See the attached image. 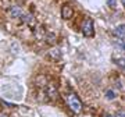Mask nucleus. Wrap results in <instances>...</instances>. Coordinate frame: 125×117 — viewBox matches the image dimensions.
Listing matches in <instances>:
<instances>
[{
    "label": "nucleus",
    "mask_w": 125,
    "mask_h": 117,
    "mask_svg": "<svg viewBox=\"0 0 125 117\" xmlns=\"http://www.w3.org/2000/svg\"><path fill=\"white\" fill-rule=\"evenodd\" d=\"M114 117H125V114H124V112H122V110H120V112L117 113Z\"/></svg>",
    "instance_id": "4468645a"
},
{
    "label": "nucleus",
    "mask_w": 125,
    "mask_h": 117,
    "mask_svg": "<svg viewBox=\"0 0 125 117\" xmlns=\"http://www.w3.org/2000/svg\"><path fill=\"white\" fill-rule=\"evenodd\" d=\"M35 84L38 86H46L47 85V78H46V75H39L35 78Z\"/></svg>",
    "instance_id": "423d86ee"
},
{
    "label": "nucleus",
    "mask_w": 125,
    "mask_h": 117,
    "mask_svg": "<svg viewBox=\"0 0 125 117\" xmlns=\"http://www.w3.org/2000/svg\"><path fill=\"white\" fill-rule=\"evenodd\" d=\"M46 95L49 96V98H52V99H56L58 96V92H57V88L54 85H47L46 86Z\"/></svg>",
    "instance_id": "20e7f679"
},
{
    "label": "nucleus",
    "mask_w": 125,
    "mask_h": 117,
    "mask_svg": "<svg viewBox=\"0 0 125 117\" xmlns=\"http://www.w3.org/2000/svg\"><path fill=\"white\" fill-rule=\"evenodd\" d=\"M82 32L86 38H90V36L94 35V31H93V21L90 18H85V21L82 23Z\"/></svg>",
    "instance_id": "f03ea898"
},
{
    "label": "nucleus",
    "mask_w": 125,
    "mask_h": 117,
    "mask_svg": "<svg viewBox=\"0 0 125 117\" xmlns=\"http://www.w3.org/2000/svg\"><path fill=\"white\" fill-rule=\"evenodd\" d=\"M0 117H9V116H7V114H4V113H1V114H0Z\"/></svg>",
    "instance_id": "2eb2a0df"
},
{
    "label": "nucleus",
    "mask_w": 125,
    "mask_h": 117,
    "mask_svg": "<svg viewBox=\"0 0 125 117\" xmlns=\"http://www.w3.org/2000/svg\"><path fill=\"white\" fill-rule=\"evenodd\" d=\"M72 14H74V10H72L71 6L68 4H64L61 9V17L64 18V20H70V18L72 17Z\"/></svg>",
    "instance_id": "7ed1b4c3"
},
{
    "label": "nucleus",
    "mask_w": 125,
    "mask_h": 117,
    "mask_svg": "<svg viewBox=\"0 0 125 117\" xmlns=\"http://www.w3.org/2000/svg\"><path fill=\"white\" fill-rule=\"evenodd\" d=\"M122 61H124L122 58H117V61H115V63L118 64V66H121V67H124V63H122Z\"/></svg>",
    "instance_id": "ddd939ff"
},
{
    "label": "nucleus",
    "mask_w": 125,
    "mask_h": 117,
    "mask_svg": "<svg viewBox=\"0 0 125 117\" xmlns=\"http://www.w3.org/2000/svg\"><path fill=\"white\" fill-rule=\"evenodd\" d=\"M45 41H46V43H49V45H54V43H56V35H54L53 32L46 34Z\"/></svg>",
    "instance_id": "6e6552de"
},
{
    "label": "nucleus",
    "mask_w": 125,
    "mask_h": 117,
    "mask_svg": "<svg viewBox=\"0 0 125 117\" xmlns=\"http://www.w3.org/2000/svg\"><path fill=\"white\" fill-rule=\"evenodd\" d=\"M10 15H11L13 18L20 17V15H21V9L17 7V6H15V7H11V10H10Z\"/></svg>",
    "instance_id": "1a4fd4ad"
},
{
    "label": "nucleus",
    "mask_w": 125,
    "mask_h": 117,
    "mask_svg": "<svg viewBox=\"0 0 125 117\" xmlns=\"http://www.w3.org/2000/svg\"><path fill=\"white\" fill-rule=\"evenodd\" d=\"M113 35L118 38V41H122L124 39V35H125V27L124 25H118V27L113 31Z\"/></svg>",
    "instance_id": "39448f33"
},
{
    "label": "nucleus",
    "mask_w": 125,
    "mask_h": 117,
    "mask_svg": "<svg viewBox=\"0 0 125 117\" xmlns=\"http://www.w3.org/2000/svg\"><path fill=\"white\" fill-rule=\"evenodd\" d=\"M21 17V20H22V23H29L32 20V17H31V14H22V15H20Z\"/></svg>",
    "instance_id": "9b49d317"
},
{
    "label": "nucleus",
    "mask_w": 125,
    "mask_h": 117,
    "mask_svg": "<svg viewBox=\"0 0 125 117\" xmlns=\"http://www.w3.org/2000/svg\"><path fill=\"white\" fill-rule=\"evenodd\" d=\"M107 4L110 6V7H115V4H117V0H107Z\"/></svg>",
    "instance_id": "f8f14e48"
},
{
    "label": "nucleus",
    "mask_w": 125,
    "mask_h": 117,
    "mask_svg": "<svg viewBox=\"0 0 125 117\" xmlns=\"http://www.w3.org/2000/svg\"><path fill=\"white\" fill-rule=\"evenodd\" d=\"M106 117H114V116H106Z\"/></svg>",
    "instance_id": "f3484780"
},
{
    "label": "nucleus",
    "mask_w": 125,
    "mask_h": 117,
    "mask_svg": "<svg viewBox=\"0 0 125 117\" xmlns=\"http://www.w3.org/2000/svg\"><path fill=\"white\" fill-rule=\"evenodd\" d=\"M67 103H68L70 109H71L74 113H79L81 110H82V102H81L74 94H71V95L67 96Z\"/></svg>",
    "instance_id": "f257e3e1"
},
{
    "label": "nucleus",
    "mask_w": 125,
    "mask_h": 117,
    "mask_svg": "<svg viewBox=\"0 0 125 117\" xmlns=\"http://www.w3.org/2000/svg\"><path fill=\"white\" fill-rule=\"evenodd\" d=\"M121 3H122V4H124V3H125V0H121Z\"/></svg>",
    "instance_id": "dca6fc26"
},
{
    "label": "nucleus",
    "mask_w": 125,
    "mask_h": 117,
    "mask_svg": "<svg viewBox=\"0 0 125 117\" xmlns=\"http://www.w3.org/2000/svg\"><path fill=\"white\" fill-rule=\"evenodd\" d=\"M49 56L53 60H60L61 58V50L60 49H52V50H49Z\"/></svg>",
    "instance_id": "0eeeda50"
},
{
    "label": "nucleus",
    "mask_w": 125,
    "mask_h": 117,
    "mask_svg": "<svg viewBox=\"0 0 125 117\" xmlns=\"http://www.w3.org/2000/svg\"><path fill=\"white\" fill-rule=\"evenodd\" d=\"M115 96H117L115 91H113V89H108L107 92H106V98H107L108 100H113V99H115Z\"/></svg>",
    "instance_id": "9d476101"
}]
</instances>
